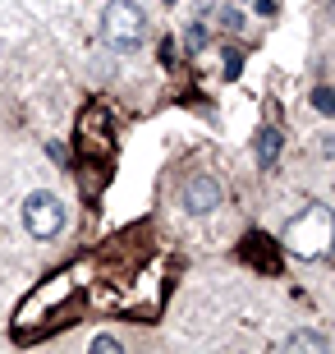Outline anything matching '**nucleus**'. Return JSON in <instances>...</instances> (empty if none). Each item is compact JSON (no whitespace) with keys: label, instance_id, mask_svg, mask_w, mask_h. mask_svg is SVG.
<instances>
[{"label":"nucleus","instance_id":"8","mask_svg":"<svg viewBox=\"0 0 335 354\" xmlns=\"http://www.w3.org/2000/svg\"><path fill=\"white\" fill-rule=\"evenodd\" d=\"M220 60H225V65H220V69H225V79H234V74H239V65H244V55L234 51V46H230L225 55H220Z\"/></svg>","mask_w":335,"mask_h":354},{"label":"nucleus","instance_id":"9","mask_svg":"<svg viewBox=\"0 0 335 354\" xmlns=\"http://www.w3.org/2000/svg\"><path fill=\"white\" fill-rule=\"evenodd\" d=\"M312 106H317V111H322V115H331V88H317V92H312Z\"/></svg>","mask_w":335,"mask_h":354},{"label":"nucleus","instance_id":"7","mask_svg":"<svg viewBox=\"0 0 335 354\" xmlns=\"http://www.w3.org/2000/svg\"><path fill=\"white\" fill-rule=\"evenodd\" d=\"M220 24H225V28H244V14H239V5H220Z\"/></svg>","mask_w":335,"mask_h":354},{"label":"nucleus","instance_id":"4","mask_svg":"<svg viewBox=\"0 0 335 354\" xmlns=\"http://www.w3.org/2000/svg\"><path fill=\"white\" fill-rule=\"evenodd\" d=\"M253 152H258L262 171H271V166H276V152H280V129H262L258 143H253Z\"/></svg>","mask_w":335,"mask_h":354},{"label":"nucleus","instance_id":"1","mask_svg":"<svg viewBox=\"0 0 335 354\" xmlns=\"http://www.w3.org/2000/svg\"><path fill=\"white\" fill-rule=\"evenodd\" d=\"M102 41L115 55L142 51V41H147V14H142V5H133V0H111L102 10Z\"/></svg>","mask_w":335,"mask_h":354},{"label":"nucleus","instance_id":"11","mask_svg":"<svg viewBox=\"0 0 335 354\" xmlns=\"http://www.w3.org/2000/svg\"><path fill=\"white\" fill-rule=\"evenodd\" d=\"M248 5H253L258 14H276V0H248Z\"/></svg>","mask_w":335,"mask_h":354},{"label":"nucleus","instance_id":"10","mask_svg":"<svg viewBox=\"0 0 335 354\" xmlns=\"http://www.w3.org/2000/svg\"><path fill=\"white\" fill-rule=\"evenodd\" d=\"M92 350H97V354H119V341H115V336H97Z\"/></svg>","mask_w":335,"mask_h":354},{"label":"nucleus","instance_id":"6","mask_svg":"<svg viewBox=\"0 0 335 354\" xmlns=\"http://www.w3.org/2000/svg\"><path fill=\"white\" fill-rule=\"evenodd\" d=\"M184 46H189V55L207 46V24H202V19H198V24H189V32H184Z\"/></svg>","mask_w":335,"mask_h":354},{"label":"nucleus","instance_id":"5","mask_svg":"<svg viewBox=\"0 0 335 354\" xmlns=\"http://www.w3.org/2000/svg\"><path fill=\"white\" fill-rule=\"evenodd\" d=\"M285 350H317V354H326L331 345H326V336H317V331H294V336L285 341Z\"/></svg>","mask_w":335,"mask_h":354},{"label":"nucleus","instance_id":"2","mask_svg":"<svg viewBox=\"0 0 335 354\" xmlns=\"http://www.w3.org/2000/svg\"><path fill=\"white\" fill-rule=\"evenodd\" d=\"M65 221H69V212H65V203H60L51 189L28 194V203H23V225H28V235H32V239H55L60 230H65Z\"/></svg>","mask_w":335,"mask_h":354},{"label":"nucleus","instance_id":"3","mask_svg":"<svg viewBox=\"0 0 335 354\" xmlns=\"http://www.w3.org/2000/svg\"><path fill=\"white\" fill-rule=\"evenodd\" d=\"M220 184L211 180V175H198V180H189L184 184V194H180V203H184V212L189 216H207L211 207H220Z\"/></svg>","mask_w":335,"mask_h":354}]
</instances>
